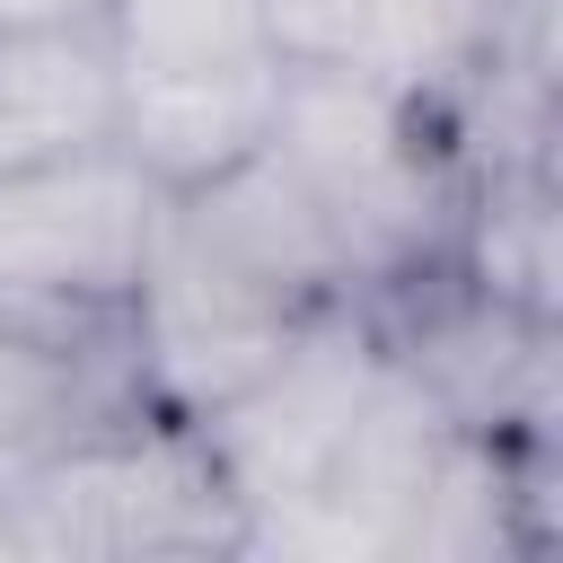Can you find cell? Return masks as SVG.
<instances>
[{
	"label": "cell",
	"instance_id": "1",
	"mask_svg": "<svg viewBox=\"0 0 563 563\" xmlns=\"http://www.w3.org/2000/svg\"><path fill=\"white\" fill-rule=\"evenodd\" d=\"M273 158L325 211L361 299H387L422 273L457 264L466 158L449 141V114H431L361 70H282Z\"/></svg>",
	"mask_w": 563,
	"mask_h": 563
},
{
	"label": "cell",
	"instance_id": "2",
	"mask_svg": "<svg viewBox=\"0 0 563 563\" xmlns=\"http://www.w3.org/2000/svg\"><path fill=\"white\" fill-rule=\"evenodd\" d=\"M9 554L141 563V554H246V510L211 440L176 413L114 405L62 457H44L0 510Z\"/></svg>",
	"mask_w": 563,
	"mask_h": 563
},
{
	"label": "cell",
	"instance_id": "3",
	"mask_svg": "<svg viewBox=\"0 0 563 563\" xmlns=\"http://www.w3.org/2000/svg\"><path fill=\"white\" fill-rule=\"evenodd\" d=\"M158 220L167 194L123 150L0 176V325L79 352H123V308L141 290Z\"/></svg>",
	"mask_w": 563,
	"mask_h": 563
},
{
	"label": "cell",
	"instance_id": "4",
	"mask_svg": "<svg viewBox=\"0 0 563 563\" xmlns=\"http://www.w3.org/2000/svg\"><path fill=\"white\" fill-rule=\"evenodd\" d=\"M299 299L264 290L255 273H238L229 255H211L176 211L150 238L141 290L123 308V378L150 413L202 422L220 413L238 387H255L273 369V352L299 334Z\"/></svg>",
	"mask_w": 563,
	"mask_h": 563
},
{
	"label": "cell",
	"instance_id": "5",
	"mask_svg": "<svg viewBox=\"0 0 563 563\" xmlns=\"http://www.w3.org/2000/svg\"><path fill=\"white\" fill-rule=\"evenodd\" d=\"M387 369V334H378V308L369 299H325L299 317V334L273 352V369L255 387H238L220 413H202L194 431L211 440L238 510H246V537L264 519H282L290 501H308V484L325 475V457L343 449L352 413L369 405Z\"/></svg>",
	"mask_w": 563,
	"mask_h": 563
},
{
	"label": "cell",
	"instance_id": "6",
	"mask_svg": "<svg viewBox=\"0 0 563 563\" xmlns=\"http://www.w3.org/2000/svg\"><path fill=\"white\" fill-rule=\"evenodd\" d=\"M273 106H282V62L273 53L211 62V70H123L114 150L158 194H194V185L229 176L238 158H255L273 141Z\"/></svg>",
	"mask_w": 563,
	"mask_h": 563
},
{
	"label": "cell",
	"instance_id": "7",
	"mask_svg": "<svg viewBox=\"0 0 563 563\" xmlns=\"http://www.w3.org/2000/svg\"><path fill=\"white\" fill-rule=\"evenodd\" d=\"M167 211L211 246L229 255L238 273H255L264 290L299 299V308H325V299H361L352 273H343V246L325 229V211L308 202V185L273 158V141L255 158H238L229 176L194 185V194H167Z\"/></svg>",
	"mask_w": 563,
	"mask_h": 563
},
{
	"label": "cell",
	"instance_id": "8",
	"mask_svg": "<svg viewBox=\"0 0 563 563\" xmlns=\"http://www.w3.org/2000/svg\"><path fill=\"white\" fill-rule=\"evenodd\" d=\"M123 62L106 26H0V176L114 150Z\"/></svg>",
	"mask_w": 563,
	"mask_h": 563
},
{
	"label": "cell",
	"instance_id": "9",
	"mask_svg": "<svg viewBox=\"0 0 563 563\" xmlns=\"http://www.w3.org/2000/svg\"><path fill=\"white\" fill-rule=\"evenodd\" d=\"M114 405H141L123 378V352H79V343H44L26 325H0V510L18 501V484L44 457H62Z\"/></svg>",
	"mask_w": 563,
	"mask_h": 563
},
{
	"label": "cell",
	"instance_id": "10",
	"mask_svg": "<svg viewBox=\"0 0 563 563\" xmlns=\"http://www.w3.org/2000/svg\"><path fill=\"white\" fill-rule=\"evenodd\" d=\"M97 26L123 70H211L264 53V0H106Z\"/></svg>",
	"mask_w": 563,
	"mask_h": 563
},
{
	"label": "cell",
	"instance_id": "11",
	"mask_svg": "<svg viewBox=\"0 0 563 563\" xmlns=\"http://www.w3.org/2000/svg\"><path fill=\"white\" fill-rule=\"evenodd\" d=\"M378 0H264V53L282 70H361Z\"/></svg>",
	"mask_w": 563,
	"mask_h": 563
},
{
	"label": "cell",
	"instance_id": "12",
	"mask_svg": "<svg viewBox=\"0 0 563 563\" xmlns=\"http://www.w3.org/2000/svg\"><path fill=\"white\" fill-rule=\"evenodd\" d=\"M106 0H0V26H97Z\"/></svg>",
	"mask_w": 563,
	"mask_h": 563
},
{
	"label": "cell",
	"instance_id": "13",
	"mask_svg": "<svg viewBox=\"0 0 563 563\" xmlns=\"http://www.w3.org/2000/svg\"><path fill=\"white\" fill-rule=\"evenodd\" d=\"M484 9H501V18H510V9H528V0H484Z\"/></svg>",
	"mask_w": 563,
	"mask_h": 563
}]
</instances>
